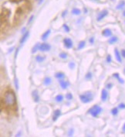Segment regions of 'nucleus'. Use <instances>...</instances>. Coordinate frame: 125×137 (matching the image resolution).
I'll return each mask as SVG.
<instances>
[{"mask_svg":"<svg viewBox=\"0 0 125 137\" xmlns=\"http://www.w3.org/2000/svg\"><path fill=\"white\" fill-rule=\"evenodd\" d=\"M3 104L7 108H13L16 105V96L13 91H6L3 95Z\"/></svg>","mask_w":125,"mask_h":137,"instance_id":"nucleus-1","label":"nucleus"},{"mask_svg":"<svg viewBox=\"0 0 125 137\" xmlns=\"http://www.w3.org/2000/svg\"><path fill=\"white\" fill-rule=\"evenodd\" d=\"M79 100L82 102V103L87 104V103H90L94 99V95L91 91H86L83 94L79 95Z\"/></svg>","mask_w":125,"mask_h":137,"instance_id":"nucleus-2","label":"nucleus"},{"mask_svg":"<svg viewBox=\"0 0 125 137\" xmlns=\"http://www.w3.org/2000/svg\"><path fill=\"white\" fill-rule=\"evenodd\" d=\"M102 111H103V108H102L100 105H95L91 107L88 110V113L90 114V115H91L93 117L96 118V117H97L102 112Z\"/></svg>","mask_w":125,"mask_h":137,"instance_id":"nucleus-3","label":"nucleus"},{"mask_svg":"<svg viewBox=\"0 0 125 137\" xmlns=\"http://www.w3.org/2000/svg\"><path fill=\"white\" fill-rule=\"evenodd\" d=\"M51 49V46L50 44L47 43H43L39 44V50L42 51V52H46V51H49Z\"/></svg>","mask_w":125,"mask_h":137,"instance_id":"nucleus-4","label":"nucleus"},{"mask_svg":"<svg viewBox=\"0 0 125 137\" xmlns=\"http://www.w3.org/2000/svg\"><path fill=\"white\" fill-rule=\"evenodd\" d=\"M62 42H63V44H64L65 47L66 49H70V48L73 47V40L71 39H70V38H64L63 40H62Z\"/></svg>","mask_w":125,"mask_h":137,"instance_id":"nucleus-5","label":"nucleus"},{"mask_svg":"<svg viewBox=\"0 0 125 137\" xmlns=\"http://www.w3.org/2000/svg\"><path fill=\"white\" fill-rule=\"evenodd\" d=\"M108 15V11L107 10H103L101 11V12L98 14V16H97V19H96V20H97L98 22L101 21L102 20H103L104 18H105V17Z\"/></svg>","mask_w":125,"mask_h":137,"instance_id":"nucleus-6","label":"nucleus"},{"mask_svg":"<svg viewBox=\"0 0 125 137\" xmlns=\"http://www.w3.org/2000/svg\"><path fill=\"white\" fill-rule=\"evenodd\" d=\"M58 81H59L60 87L62 89H66L68 87L70 86V82L69 81H65V80H63V79H60V80H58Z\"/></svg>","mask_w":125,"mask_h":137,"instance_id":"nucleus-7","label":"nucleus"},{"mask_svg":"<svg viewBox=\"0 0 125 137\" xmlns=\"http://www.w3.org/2000/svg\"><path fill=\"white\" fill-rule=\"evenodd\" d=\"M61 116V110L60 109H56L54 112H53V122H56L57 119L59 118V117Z\"/></svg>","mask_w":125,"mask_h":137,"instance_id":"nucleus-8","label":"nucleus"},{"mask_svg":"<svg viewBox=\"0 0 125 137\" xmlns=\"http://www.w3.org/2000/svg\"><path fill=\"white\" fill-rule=\"evenodd\" d=\"M107 98H108V91L106 89H103L101 91V101H106Z\"/></svg>","mask_w":125,"mask_h":137,"instance_id":"nucleus-9","label":"nucleus"},{"mask_svg":"<svg viewBox=\"0 0 125 137\" xmlns=\"http://www.w3.org/2000/svg\"><path fill=\"white\" fill-rule=\"evenodd\" d=\"M32 98H33V101L35 102H39L40 98H39V92L37 90H34L32 93Z\"/></svg>","mask_w":125,"mask_h":137,"instance_id":"nucleus-10","label":"nucleus"},{"mask_svg":"<svg viewBox=\"0 0 125 137\" xmlns=\"http://www.w3.org/2000/svg\"><path fill=\"white\" fill-rule=\"evenodd\" d=\"M29 36H30V32L29 31H26L24 34H22V37H21L20 40H19L20 44L24 43L26 41V39H28V37H29Z\"/></svg>","mask_w":125,"mask_h":137,"instance_id":"nucleus-11","label":"nucleus"},{"mask_svg":"<svg viewBox=\"0 0 125 137\" xmlns=\"http://www.w3.org/2000/svg\"><path fill=\"white\" fill-rule=\"evenodd\" d=\"M114 54H115V58L117 59V60L119 63H121L122 62V58H121V54L119 52V50L117 48L114 49Z\"/></svg>","mask_w":125,"mask_h":137,"instance_id":"nucleus-12","label":"nucleus"},{"mask_svg":"<svg viewBox=\"0 0 125 137\" xmlns=\"http://www.w3.org/2000/svg\"><path fill=\"white\" fill-rule=\"evenodd\" d=\"M102 35L105 37H110L112 36V31L110 29H104L102 31Z\"/></svg>","mask_w":125,"mask_h":137,"instance_id":"nucleus-13","label":"nucleus"},{"mask_svg":"<svg viewBox=\"0 0 125 137\" xmlns=\"http://www.w3.org/2000/svg\"><path fill=\"white\" fill-rule=\"evenodd\" d=\"M55 78L58 80H60V79H64L66 78V75L64 73L62 72H56L55 74Z\"/></svg>","mask_w":125,"mask_h":137,"instance_id":"nucleus-14","label":"nucleus"},{"mask_svg":"<svg viewBox=\"0 0 125 137\" xmlns=\"http://www.w3.org/2000/svg\"><path fill=\"white\" fill-rule=\"evenodd\" d=\"M50 33H51V30H47L46 32H44L43 34L42 35V37H41L42 40H46V39L48 38V37L49 36Z\"/></svg>","mask_w":125,"mask_h":137,"instance_id":"nucleus-15","label":"nucleus"},{"mask_svg":"<svg viewBox=\"0 0 125 137\" xmlns=\"http://www.w3.org/2000/svg\"><path fill=\"white\" fill-rule=\"evenodd\" d=\"M113 78H117V81H119V83H121V84H124V80L120 77V75H119V74L118 73H114L113 75Z\"/></svg>","mask_w":125,"mask_h":137,"instance_id":"nucleus-16","label":"nucleus"},{"mask_svg":"<svg viewBox=\"0 0 125 137\" xmlns=\"http://www.w3.org/2000/svg\"><path fill=\"white\" fill-rule=\"evenodd\" d=\"M51 83H52V79H51V78H49V77L46 78L43 81V84H44V85H46V86H48V85L51 84Z\"/></svg>","mask_w":125,"mask_h":137,"instance_id":"nucleus-17","label":"nucleus"},{"mask_svg":"<svg viewBox=\"0 0 125 137\" xmlns=\"http://www.w3.org/2000/svg\"><path fill=\"white\" fill-rule=\"evenodd\" d=\"M45 59H46V57L45 56H42V55H37L36 57V60L39 63H41L43 61L45 60Z\"/></svg>","mask_w":125,"mask_h":137,"instance_id":"nucleus-18","label":"nucleus"},{"mask_svg":"<svg viewBox=\"0 0 125 137\" xmlns=\"http://www.w3.org/2000/svg\"><path fill=\"white\" fill-rule=\"evenodd\" d=\"M63 99H64V97L62 96V95H57L56 97H55V100H56V102H62V101H63Z\"/></svg>","mask_w":125,"mask_h":137,"instance_id":"nucleus-19","label":"nucleus"},{"mask_svg":"<svg viewBox=\"0 0 125 137\" xmlns=\"http://www.w3.org/2000/svg\"><path fill=\"white\" fill-rule=\"evenodd\" d=\"M117 40H118L117 37L113 36V37H111L110 38V39L108 40V43H109L110 44H113V43H115Z\"/></svg>","mask_w":125,"mask_h":137,"instance_id":"nucleus-20","label":"nucleus"},{"mask_svg":"<svg viewBox=\"0 0 125 137\" xmlns=\"http://www.w3.org/2000/svg\"><path fill=\"white\" fill-rule=\"evenodd\" d=\"M85 45H86V42H85L84 40H82L78 44V47H77V50H82L83 49V47H85Z\"/></svg>","mask_w":125,"mask_h":137,"instance_id":"nucleus-21","label":"nucleus"},{"mask_svg":"<svg viewBox=\"0 0 125 137\" xmlns=\"http://www.w3.org/2000/svg\"><path fill=\"white\" fill-rule=\"evenodd\" d=\"M125 6V2L124 1H121L120 3H119L117 5V9H119V10H121L122 9H124V7Z\"/></svg>","mask_w":125,"mask_h":137,"instance_id":"nucleus-22","label":"nucleus"},{"mask_svg":"<svg viewBox=\"0 0 125 137\" xmlns=\"http://www.w3.org/2000/svg\"><path fill=\"white\" fill-rule=\"evenodd\" d=\"M72 13L73 15L78 16V15H80L81 14V11H80V9H79L77 8H74V9H73V10H72Z\"/></svg>","mask_w":125,"mask_h":137,"instance_id":"nucleus-23","label":"nucleus"},{"mask_svg":"<svg viewBox=\"0 0 125 137\" xmlns=\"http://www.w3.org/2000/svg\"><path fill=\"white\" fill-rule=\"evenodd\" d=\"M39 44L40 43H37L35 46H34V47H32V54H35L36 51L39 50Z\"/></svg>","mask_w":125,"mask_h":137,"instance_id":"nucleus-24","label":"nucleus"},{"mask_svg":"<svg viewBox=\"0 0 125 137\" xmlns=\"http://www.w3.org/2000/svg\"><path fill=\"white\" fill-rule=\"evenodd\" d=\"M119 111H118V108H113L111 109V114L113 116H117L118 114Z\"/></svg>","mask_w":125,"mask_h":137,"instance_id":"nucleus-25","label":"nucleus"},{"mask_svg":"<svg viewBox=\"0 0 125 137\" xmlns=\"http://www.w3.org/2000/svg\"><path fill=\"white\" fill-rule=\"evenodd\" d=\"M93 75H92V73L91 72H88L87 74H86V75H85V79L86 80H90L92 78Z\"/></svg>","mask_w":125,"mask_h":137,"instance_id":"nucleus-26","label":"nucleus"},{"mask_svg":"<svg viewBox=\"0 0 125 137\" xmlns=\"http://www.w3.org/2000/svg\"><path fill=\"white\" fill-rule=\"evenodd\" d=\"M65 97H66V98L68 101H70V100L73 99V95H72L71 93H70V92L66 93V95Z\"/></svg>","mask_w":125,"mask_h":137,"instance_id":"nucleus-27","label":"nucleus"},{"mask_svg":"<svg viewBox=\"0 0 125 137\" xmlns=\"http://www.w3.org/2000/svg\"><path fill=\"white\" fill-rule=\"evenodd\" d=\"M59 57L61 58V59H66L67 58V54L66 53H64V52H62V53H60Z\"/></svg>","mask_w":125,"mask_h":137,"instance_id":"nucleus-28","label":"nucleus"},{"mask_svg":"<svg viewBox=\"0 0 125 137\" xmlns=\"http://www.w3.org/2000/svg\"><path fill=\"white\" fill-rule=\"evenodd\" d=\"M62 27H63V29L65 30V31L66 32V33H70V28L68 26V25L67 24H63L62 25Z\"/></svg>","mask_w":125,"mask_h":137,"instance_id":"nucleus-29","label":"nucleus"},{"mask_svg":"<svg viewBox=\"0 0 125 137\" xmlns=\"http://www.w3.org/2000/svg\"><path fill=\"white\" fill-rule=\"evenodd\" d=\"M73 133H74V129H70L69 131H68V136H73Z\"/></svg>","mask_w":125,"mask_h":137,"instance_id":"nucleus-30","label":"nucleus"},{"mask_svg":"<svg viewBox=\"0 0 125 137\" xmlns=\"http://www.w3.org/2000/svg\"><path fill=\"white\" fill-rule=\"evenodd\" d=\"M75 66H76V64H75V63H74V62L71 61V62H70V63H69V67L70 68V69H74Z\"/></svg>","mask_w":125,"mask_h":137,"instance_id":"nucleus-31","label":"nucleus"},{"mask_svg":"<svg viewBox=\"0 0 125 137\" xmlns=\"http://www.w3.org/2000/svg\"><path fill=\"white\" fill-rule=\"evenodd\" d=\"M111 61H112V58H111L110 54H108L107 56V63H111Z\"/></svg>","mask_w":125,"mask_h":137,"instance_id":"nucleus-32","label":"nucleus"},{"mask_svg":"<svg viewBox=\"0 0 125 137\" xmlns=\"http://www.w3.org/2000/svg\"><path fill=\"white\" fill-rule=\"evenodd\" d=\"M15 85H16V89L18 90L19 89V81H18V79L17 78H15Z\"/></svg>","mask_w":125,"mask_h":137,"instance_id":"nucleus-33","label":"nucleus"},{"mask_svg":"<svg viewBox=\"0 0 125 137\" xmlns=\"http://www.w3.org/2000/svg\"><path fill=\"white\" fill-rule=\"evenodd\" d=\"M118 108H121V109H124L125 108V104L124 103H121L118 105Z\"/></svg>","mask_w":125,"mask_h":137,"instance_id":"nucleus-34","label":"nucleus"},{"mask_svg":"<svg viewBox=\"0 0 125 137\" xmlns=\"http://www.w3.org/2000/svg\"><path fill=\"white\" fill-rule=\"evenodd\" d=\"M94 40H95V38H94V37H91L90 39H89V42L91 43V44H93L94 43Z\"/></svg>","mask_w":125,"mask_h":137,"instance_id":"nucleus-35","label":"nucleus"},{"mask_svg":"<svg viewBox=\"0 0 125 137\" xmlns=\"http://www.w3.org/2000/svg\"><path fill=\"white\" fill-rule=\"evenodd\" d=\"M33 19H34V16H33V15H32V16L30 17L29 20H28V24H30L31 22H32V21L33 20Z\"/></svg>","mask_w":125,"mask_h":137,"instance_id":"nucleus-36","label":"nucleus"},{"mask_svg":"<svg viewBox=\"0 0 125 137\" xmlns=\"http://www.w3.org/2000/svg\"><path fill=\"white\" fill-rule=\"evenodd\" d=\"M112 86H113V84H112V83H109V84H107L106 88H108V89H110V88H112Z\"/></svg>","mask_w":125,"mask_h":137,"instance_id":"nucleus-37","label":"nucleus"},{"mask_svg":"<svg viewBox=\"0 0 125 137\" xmlns=\"http://www.w3.org/2000/svg\"><path fill=\"white\" fill-rule=\"evenodd\" d=\"M121 56L124 58H125V50H121Z\"/></svg>","mask_w":125,"mask_h":137,"instance_id":"nucleus-38","label":"nucleus"},{"mask_svg":"<svg viewBox=\"0 0 125 137\" xmlns=\"http://www.w3.org/2000/svg\"><path fill=\"white\" fill-rule=\"evenodd\" d=\"M26 27H23V28H22V34H24L26 31Z\"/></svg>","mask_w":125,"mask_h":137,"instance_id":"nucleus-39","label":"nucleus"},{"mask_svg":"<svg viewBox=\"0 0 125 137\" xmlns=\"http://www.w3.org/2000/svg\"><path fill=\"white\" fill-rule=\"evenodd\" d=\"M66 13H67V11H66V10H65L64 12L62 13V17H64V16L66 15Z\"/></svg>","mask_w":125,"mask_h":137,"instance_id":"nucleus-40","label":"nucleus"},{"mask_svg":"<svg viewBox=\"0 0 125 137\" xmlns=\"http://www.w3.org/2000/svg\"><path fill=\"white\" fill-rule=\"evenodd\" d=\"M13 50H14V47H11V48H10V50H9V54H10V53H12L13 51Z\"/></svg>","mask_w":125,"mask_h":137,"instance_id":"nucleus-41","label":"nucleus"},{"mask_svg":"<svg viewBox=\"0 0 125 137\" xmlns=\"http://www.w3.org/2000/svg\"><path fill=\"white\" fill-rule=\"evenodd\" d=\"M123 131H124V132H125V123H124V125H123Z\"/></svg>","mask_w":125,"mask_h":137,"instance_id":"nucleus-42","label":"nucleus"},{"mask_svg":"<svg viewBox=\"0 0 125 137\" xmlns=\"http://www.w3.org/2000/svg\"><path fill=\"white\" fill-rule=\"evenodd\" d=\"M20 134H21V132H19L18 134H16V136H20Z\"/></svg>","mask_w":125,"mask_h":137,"instance_id":"nucleus-43","label":"nucleus"},{"mask_svg":"<svg viewBox=\"0 0 125 137\" xmlns=\"http://www.w3.org/2000/svg\"><path fill=\"white\" fill-rule=\"evenodd\" d=\"M123 16H124L125 17V10H124V12H123Z\"/></svg>","mask_w":125,"mask_h":137,"instance_id":"nucleus-44","label":"nucleus"},{"mask_svg":"<svg viewBox=\"0 0 125 137\" xmlns=\"http://www.w3.org/2000/svg\"><path fill=\"white\" fill-rule=\"evenodd\" d=\"M124 73L125 74V68H124Z\"/></svg>","mask_w":125,"mask_h":137,"instance_id":"nucleus-45","label":"nucleus"}]
</instances>
